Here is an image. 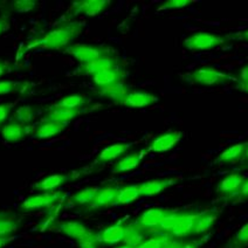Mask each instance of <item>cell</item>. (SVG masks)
I'll list each match as a JSON object with an SVG mask.
<instances>
[{
  "instance_id": "6da1fadb",
  "label": "cell",
  "mask_w": 248,
  "mask_h": 248,
  "mask_svg": "<svg viewBox=\"0 0 248 248\" xmlns=\"http://www.w3.org/2000/svg\"><path fill=\"white\" fill-rule=\"evenodd\" d=\"M84 24L78 20L64 21L50 30L41 38L35 39L28 45V49H50L66 50L73 41L82 33Z\"/></svg>"
},
{
  "instance_id": "7a4b0ae2",
  "label": "cell",
  "mask_w": 248,
  "mask_h": 248,
  "mask_svg": "<svg viewBox=\"0 0 248 248\" xmlns=\"http://www.w3.org/2000/svg\"><path fill=\"white\" fill-rule=\"evenodd\" d=\"M227 39L224 36L213 34L210 32H198L187 36L184 40L186 49L200 52V50H211L219 46H224Z\"/></svg>"
},
{
  "instance_id": "3957f363",
  "label": "cell",
  "mask_w": 248,
  "mask_h": 248,
  "mask_svg": "<svg viewBox=\"0 0 248 248\" xmlns=\"http://www.w3.org/2000/svg\"><path fill=\"white\" fill-rule=\"evenodd\" d=\"M63 192L61 191H50V192H41L35 196L28 197L21 202L20 211L24 212H31V211L46 210V208L53 207L59 200L62 199Z\"/></svg>"
},
{
  "instance_id": "277c9868",
  "label": "cell",
  "mask_w": 248,
  "mask_h": 248,
  "mask_svg": "<svg viewBox=\"0 0 248 248\" xmlns=\"http://www.w3.org/2000/svg\"><path fill=\"white\" fill-rule=\"evenodd\" d=\"M68 53L80 62L81 64H86L88 62H92L96 59L101 58V56L110 54V49L108 47L104 46H97V45H70L68 48L66 49Z\"/></svg>"
},
{
  "instance_id": "5b68a950",
  "label": "cell",
  "mask_w": 248,
  "mask_h": 248,
  "mask_svg": "<svg viewBox=\"0 0 248 248\" xmlns=\"http://www.w3.org/2000/svg\"><path fill=\"white\" fill-rule=\"evenodd\" d=\"M205 211H182L178 221L176 222L172 230L170 231L169 235L172 238L182 239L186 238V236L193 234L194 227H196L197 221L199 220L200 217L204 214Z\"/></svg>"
},
{
  "instance_id": "8992f818",
  "label": "cell",
  "mask_w": 248,
  "mask_h": 248,
  "mask_svg": "<svg viewBox=\"0 0 248 248\" xmlns=\"http://www.w3.org/2000/svg\"><path fill=\"white\" fill-rule=\"evenodd\" d=\"M190 80L193 83L202 84V86H217V84L226 83L231 80V78L226 73L218 70L214 67L205 66L191 73Z\"/></svg>"
},
{
  "instance_id": "52a82bcc",
  "label": "cell",
  "mask_w": 248,
  "mask_h": 248,
  "mask_svg": "<svg viewBox=\"0 0 248 248\" xmlns=\"http://www.w3.org/2000/svg\"><path fill=\"white\" fill-rule=\"evenodd\" d=\"M110 6L108 0H81L72 4L67 14L74 16H95L101 14Z\"/></svg>"
},
{
  "instance_id": "ba28073f",
  "label": "cell",
  "mask_w": 248,
  "mask_h": 248,
  "mask_svg": "<svg viewBox=\"0 0 248 248\" xmlns=\"http://www.w3.org/2000/svg\"><path fill=\"white\" fill-rule=\"evenodd\" d=\"M86 173V171H73V172L68 173L49 174V176L45 177L44 179L35 183L34 188L38 191H41V192H50V191H55L56 188L63 186L67 183L81 178Z\"/></svg>"
},
{
  "instance_id": "9c48e42d",
  "label": "cell",
  "mask_w": 248,
  "mask_h": 248,
  "mask_svg": "<svg viewBox=\"0 0 248 248\" xmlns=\"http://www.w3.org/2000/svg\"><path fill=\"white\" fill-rule=\"evenodd\" d=\"M120 191V185L109 184L104 185L102 187H98L96 196H95L94 200H93L88 208H90V210H101V208H107L117 205Z\"/></svg>"
},
{
  "instance_id": "30bf717a",
  "label": "cell",
  "mask_w": 248,
  "mask_h": 248,
  "mask_svg": "<svg viewBox=\"0 0 248 248\" xmlns=\"http://www.w3.org/2000/svg\"><path fill=\"white\" fill-rule=\"evenodd\" d=\"M118 66V59L116 55L114 54H107L101 56V58L96 59V60L88 62L86 64H81V67L78 68L80 74L86 75V76H95L100 73L106 72V70L117 68Z\"/></svg>"
},
{
  "instance_id": "8fae6325",
  "label": "cell",
  "mask_w": 248,
  "mask_h": 248,
  "mask_svg": "<svg viewBox=\"0 0 248 248\" xmlns=\"http://www.w3.org/2000/svg\"><path fill=\"white\" fill-rule=\"evenodd\" d=\"M170 210L164 207H151L140 214L135 221L140 230L148 231V232H156V230L162 222L164 217Z\"/></svg>"
},
{
  "instance_id": "7c38bea8",
  "label": "cell",
  "mask_w": 248,
  "mask_h": 248,
  "mask_svg": "<svg viewBox=\"0 0 248 248\" xmlns=\"http://www.w3.org/2000/svg\"><path fill=\"white\" fill-rule=\"evenodd\" d=\"M126 230H128V225L123 222H116L110 226L104 227L97 233L98 242L100 245H106V246L121 244L125 239Z\"/></svg>"
},
{
  "instance_id": "4fadbf2b",
  "label": "cell",
  "mask_w": 248,
  "mask_h": 248,
  "mask_svg": "<svg viewBox=\"0 0 248 248\" xmlns=\"http://www.w3.org/2000/svg\"><path fill=\"white\" fill-rule=\"evenodd\" d=\"M183 134L180 131H169L166 134L157 136L151 140L148 146L149 152H156V154H163L168 152L176 146L182 140Z\"/></svg>"
},
{
  "instance_id": "5bb4252c",
  "label": "cell",
  "mask_w": 248,
  "mask_h": 248,
  "mask_svg": "<svg viewBox=\"0 0 248 248\" xmlns=\"http://www.w3.org/2000/svg\"><path fill=\"white\" fill-rule=\"evenodd\" d=\"M179 177H174V178H164V179H154L148 180V182L140 183L138 184V190H140V198L142 197H154L157 194L162 193L163 191L169 188L170 186H173L178 182Z\"/></svg>"
},
{
  "instance_id": "9a60e30c",
  "label": "cell",
  "mask_w": 248,
  "mask_h": 248,
  "mask_svg": "<svg viewBox=\"0 0 248 248\" xmlns=\"http://www.w3.org/2000/svg\"><path fill=\"white\" fill-rule=\"evenodd\" d=\"M31 130H32L31 125H24V124L10 121L0 128V135L6 142L14 144V143H19L22 140H25Z\"/></svg>"
},
{
  "instance_id": "2e32d148",
  "label": "cell",
  "mask_w": 248,
  "mask_h": 248,
  "mask_svg": "<svg viewBox=\"0 0 248 248\" xmlns=\"http://www.w3.org/2000/svg\"><path fill=\"white\" fill-rule=\"evenodd\" d=\"M158 102V97L150 94L148 92H140L134 90L130 92L121 101V106L128 107V108H148Z\"/></svg>"
},
{
  "instance_id": "e0dca14e",
  "label": "cell",
  "mask_w": 248,
  "mask_h": 248,
  "mask_svg": "<svg viewBox=\"0 0 248 248\" xmlns=\"http://www.w3.org/2000/svg\"><path fill=\"white\" fill-rule=\"evenodd\" d=\"M134 145V143H115V144L108 145L98 154V156L95 159L94 164H107L112 160L123 157L129 149Z\"/></svg>"
},
{
  "instance_id": "ac0fdd59",
  "label": "cell",
  "mask_w": 248,
  "mask_h": 248,
  "mask_svg": "<svg viewBox=\"0 0 248 248\" xmlns=\"http://www.w3.org/2000/svg\"><path fill=\"white\" fill-rule=\"evenodd\" d=\"M144 158V152L143 151H134L130 154H125L123 157L115 163L111 169L112 173H125L130 172L135 169L140 168V163Z\"/></svg>"
},
{
  "instance_id": "d6986e66",
  "label": "cell",
  "mask_w": 248,
  "mask_h": 248,
  "mask_svg": "<svg viewBox=\"0 0 248 248\" xmlns=\"http://www.w3.org/2000/svg\"><path fill=\"white\" fill-rule=\"evenodd\" d=\"M86 109H66V108H58V107L52 106L42 117L41 122H47V121H53V122H60L69 124L70 121L80 116L83 114Z\"/></svg>"
},
{
  "instance_id": "ffe728a7",
  "label": "cell",
  "mask_w": 248,
  "mask_h": 248,
  "mask_svg": "<svg viewBox=\"0 0 248 248\" xmlns=\"http://www.w3.org/2000/svg\"><path fill=\"white\" fill-rule=\"evenodd\" d=\"M124 78H125V72L121 67H117V68L106 70V72L93 76V82L100 90L110 87L112 84L124 82Z\"/></svg>"
},
{
  "instance_id": "44dd1931",
  "label": "cell",
  "mask_w": 248,
  "mask_h": 248,
  "mask_svg": "<svg viewBox=\"0 0 248 248\" xmlns=\"http://www.w3.org/2000/svg\"><path fill=\"white\" fill-rule=\"evenodd\" d=\"M245 182L244 174L240 172H233L226 174V176L219 182L217 186V192L222 194V196H234L238 192L239 188L241 187L242 183Z\"/></svg>"
},
{
  "instance_id": "7402d4cb",
  "label": "cell",
  "mask_w": 248,
  "mask_h": 248,
  "mask_svg": "<svg viewBox=\"0 0 248 248\" xmlns=\"http://www.w3.org/2000/svg\"><path fill=\"white\" fill-rule=\"evenodd\" d=\"M58 230L61 233H63L64 235H67L68 238L76 240L78 242L83 240L84 238H87V236L93 233L92 231L88 230V227L83 222L78 220L61 222V224L58 225Z\"/></svg>"
},
{
  "instance_id": "603a6c76",
  "label": "cell",
  "mask_w": 248,
  "mask_h": 248,
  "mask_svg": "<svg viewBox=\"0 0 248 248\" xmlns=\"http://www.w3.org/2000/svg\"><path fill=\"white\" fill-rule=\"evenodd\" d=\"M248 142L236 143V144L227 146L220 152L218 157H217L216 163L217 164H232V163L242 160L246 152Z\"/></svg>"
},
{
  "instance_id": "cb8c5ba5",
  "label": "cell",
  "mask_w": 248,
  "mask_h": 248,
  "mask_svg": "<svg viewBox=\"0 0 248 248\" xmlns=\"http://www.w3.org/2000/svg\"><path fill=\"white\" fill-rule=\"evenodd\" d=\"M69 124L53 122V121H47V122H41L34 129V135L33 137L35 138H50L60 135L67 129Z\"/></svg>"
},
{
  "instance_id": "d4e9b609",
  "label": "cell",
  "mask_w": 248,
  "mask_h": 248,
  "mask_svg": "<svg viewBox=\"0 0 248 248\" xmlns=\"http://www.w3.org/2000/svg\"><path fill=\"white\" fill-rule=\"evenodd\" d=\"M98 93H100V95L102 97L109 98L112 102L120 104L121 101L130 93V88H129V86H126L124 82H120L116 84H112L110 87H107V88L100 89Z\"/></svg>"
},
{
  "instance_id": "484cf974",
  "label": "cell",
  "mask_w": 248,
  "mask_h": 248,
  "mask_svg": "<svg viewBox=\"0 0 248 248\" xmlns=\"http://www.w3.org/2000/svg\"><path fill=\"white\" fill-rule=\"evenodd\" d=\"M171 241H173V238L171 235L156 232V234L151 235L150 238H145L135 248H164Z\"/></svg>"
},
{
  "instance_id": "4316f807",
  "label": "cell",
  "mask_w": 248,
  "mask_h": 248,
  "mask_svg": "<svg viewBox=\"0 0 248 248\" xmlns=\"http://www.w3.org/2000/svg\"><path fill=\"white\" fill-rule=\"evenodd\" d=\"M98 191V187H86L82 190L78 191V192L73 194L69 198V202L72 204H74L75 206H84V205L92 204V202L94 200L95 196H96Z\"/></svg>"
},
{
  "instance_id": "83f0119b",
  "label": "cell",
  "mask_w": 248,
  "mask_h": 248,
  "mask_svg": "<svg viewBox=\"0 0 248 248\" xmlns=\"http://www.w3.org/2000/svg\"><path fill=\"white\" fill-rule=\"evenodd\" d=\"M218 219V212L217 211H205L204 214L197 221L196 227H194L193 234H204L208 232L211 227L213 226L214 222Z\"/></svg>"
},
{
  "instance_id": "f1b7e54d",
  "label": "cell",
  "mask_w": 248,
  "mask_h": 248,
  "mask_svg": "<svg viewBox=\"0 0 248 248\" xmlns=\"http://www.w3.org/2000/svg\"><path fill=\"white\" fill-rule=\"evenodd\" d=\"M35 114L36 111L34 107L25 104V106H21L19 107L18 109H16V111L13 112L11 121L24 124V125H30V123L33 122V120L35 118Z\"/></svg>"
},
{
  "instance_id": "f546056e",
  "label": "cell",
  "mask_w": 248,
  "mask_h": 248,
  "mask_svg": "<svg viewBox=\"0 0 248 248\" xmlns=\"http://www.w3.org/2000/svg\"><path fill=\"white\" fill-rule=\"evenodd\" d=\"M19 221L13 217L2 213L0 217V238H12V234L18 232Z\"/></svg>"
},
{
  "instance_id": "4dcf8cb0",
  "label": "cell",
  "mask_w": 248,
  "mask_h": 248,
  "mask_svg": "<svg viewBox=\"0 0 248 248\" xmlns=\"http://www.w3.org/2000/svg\"><path fill=\"white\" fill-rule=\"evenodd\" d=\"M87 103H88V100L84 95H69V96L61 98L59 102L54 104V107L66 109H82Z\"/></svg>"
},
{
  "instance_id": "1f68e13d",
  "label": "cell",
  "mask_w": 248,
  "mask_h": 248,
  "mask_svg": "<svg viewBox=\"0 0 248 248\" xmlns=\"http://www.w3.org/2000/svg\"><path fill=\"white\" fill-rule=\"evenodd\" d=\"M140 198V190H138V184L124 186V187H121L120 194H118L117 204L120 205L130 204V202H135V200Z\"/></svg>"
},
{
  "instance_id": "d6a6232c",
  "label": "cell",
  "mask_w": 248,
  "mask_h": 248,
  "mask_svg": "<svg viewBox=\"0 0 248 248\" xmlns=\"http://www.w3.org/2000/svg\"><path fill=\"white\" fill-rule=\"evenodd\" d=\"M143 232H144V231L140 230L135 222L134 224H129L128 230H126L125 239H124L123 244L136 247L137 245H140V242L145 239V235L143 234Z\"/></svg>"
},
{
  "instance_id": "836d02e7",
  "label": "cell",
  "mask_w": 248,
  "mask_h": 248,
  "mask_svg": "<svg viewBox=\"0 0 248 248\" xmlns=\"http://www.w3.org/2000/svg\"><path fill=\"white\" fill-rule=\"evenodd\" d=\"M248 246V221L235 233L230 241V248H245Z\"/></svg>"
},
{
  "instance_id": "e575fe53",
  "label": "cell",
  "mask_w": 248,
  "mask_h": 248,
  "mask_svg": "<svg viewBox=\"0 0 248 248\" xmlns=\"http://www.w3.org/2000/svg\"><path fill=\"white\" fill-rule=\"evenodd\" d=\"M25 86H26V83L20 82V81H0V96L21 92V90H24Z\"/></svg>"
},
{
  "instance_id": "d590c367",
  "label": "cell",
  "mask_w": 248,
  "mask_h": 248,
  "mask_svg": "<svg viewBox=\"0 0 248 248\" xmlns=\"http://www.w3.org/2000/svg\"><path fill=\"white\" fill-rule=\"evenodd\" d=\"M12 10L16 13H27L34 10L38 5V2L33 1V0H18V1H13Z\"/></svg>"
},
{
  "instance_id": "8d00e7d4",
  "label": "cell",
  "mask_w": 248,
  "mask_h": 248,
  "mask_svg": "<svg viewBox=\"0 0 248 248\" xmlns=\"http://www.w3.org/2000/svg\"><path fill=\"white\" fill-rule=\"evenodd\" d=\"M191 4H192V1H190V0H169V1H164L160 5L158 11L178 10V8H184Z\"/></svg>"
},
{
  "instance_id": "74e56055",
  "label": "cell",
  "mask_w": 248,
  "mask_h": 248,
  "mask_svg": "<svg viewBox=\"0 0 248 248\" xmlns=\"http://www.w3.org/2000/svg\"><path fill=\"white\" fill-rule=\"evenodd\" d=\"M100 246V242H98L97 233H92L87 238H84L83 240L78 242V247L80 248H98Z\"/></svg>"
},
{
  "instance_id": "f35d334b",
  "label": "cell",
  "mask_w": 248,
  "mask_h": 248,
  "mask_svg": "<svg viewBox=\"0 0 248 248\" xmlns=\"http://www.w3.org/2000/svg\"><path fill=\"white\" fill-rule=\"evenodd\" d=\"M11 111H12V104L2 103L0 104V125L7 121L8 116H10Z\"/></svg>"
},
{
  "instance_id": "ab89813d",
  "label": "cell",
  "mask_w": 248,
  "mask_h": 248,
  "mask_svg": "<svg viewBox=\"0 0 248 248\" xmlns=\"http://www.w3.org/2000/svg\"><path fill=\"white\" fill-rule=\"evenodd\" d=\"M233 197H235L236 199H248V179H245L241 187Z\"/></svg>"
},
{
  "instance_id": "60d3db41",
  "label": "cell",
  "mask_w": 248,
  "mask_h": 248,
  "mask_svg": "<svg viewBox=\"0 0 248 248\" xmlns=\"http://www.w3.org/2000/svg\"><path fill=\"white\" fill-rule=\"evenodd\" d=\"M239 83H248V66L244 67L239 73Z\"/></svg>"
},
{
  "instance_id": "b9f144b4",
  "label": "cell",
  "mask_w": 248,
  "mask_h": 248,
  "mask_svg": "<svg viewBox=\"0 0 248 248\" xmlns=\"http://www.w3.org/2000/svg\"><path fill=\"white\" fill-rule=\"evenodd\" d=\"M11 27V22L7 20V19H0V35L2 33H5L6 31L10 30Z\"/></svg>"
},
{
  "instance_id": "7bdbcfd3",
  "label": "cell",
  "mask_w": 248,
  "mask_h": 248,
  "mask_svg": "<svg viewBox=\"0 0 248 248\" xmlns=\"http://www.w3.org/2000/svg\"><path fill=\"white\" fill-rule=\"evenodd\" d=\"M8 70H10V64L7 62L0 60V76L6 74Z\"/></svg>"
},
{
  "instance_id": "ee69618b",
  "label": "cell",
  "mask_w": 248,
  "mask_h": 248,
  "mask_svg": "<svg viewBox=\"0 0 248 248\" xmlns=\"http://www.w3.org/2000/svg\"><path fill=\"white\" fill-rule=\"evenodd\" d=\"M182 245H183L182 242H179V241H177V240H173V241H171L169 245H166L164 248H179L180 246H182Z\"/></svg>"
},
{
  "instance_id": "f6af8a7d",
  "label": "cell",
  "mask_w": 248,
  "mask_h": 248,
  "mask_svg": "<svg viewBox=\"0 0 248 248\" xmlns=\"http://www.w3.org/2000/svg\"><path fill=\"white\" fill-rule=\"evenodd\" d=\"M13 238H0V248H4Z\"/></svg>"
},
{
  "instance_id": "bcb514c9",
  "label": "cell",
  "mask_w": 248,
  "mask_h": 248,
  "mask_svg": "<svg viewBox=\"0 0 248 248\" xmlns=\"http://www.w3.org/2000/svg\"><path fill=\"white\" fill-rule=\"evenodd\" d=\"M179 248H199L198 245L194 244V242H188V244H183Z\"/></svg>"
},
{
  "instance_id": "7dc6e473",
  "label": "cell",
  "mask_w": 248,
  "mask_h": 248,
  "mask_svg": "<svg viewBox=\"0 0 248 248\" xmlns=\"http://www.w3.org/2000/svg\"><path fill=\"white\" fill-rule=\"evenodd\" d=\"M239 39H241V40H244V41H248V30L241 32L240 34H239Z\"/></svg>"
},
{
  "instance_id": "c3c4849f",
  "label": "cell",
  "mask_w": 248,
  "mask_h": 248,
  "mask_svg": "<svg viewBox=\"0 0 248 248\" xmlns=\"http://www.w3.org/2000/svg\"><path fill=\"white\" fill-rule=\"evenodd\" d=\"M239 88L244 93H247L248 94V83H239Z\"/></svg>"
},
{
  "instance_id": "681fc988",
  "label": "cell",
  "mask_w": 248,
  "mask_h": 248,
  "mask_svg": "<svg viewBox=\"0 0 248 248\" xmlns=\"http://www.w3.org/2000/svg\"><path fill=\"white\" fill-rule=\"evenodd\" d=\"M242 162H244L245 164H248V145H247L246 152H245V156H244V158H242Z\"/></svg>"
},
{
  "instance_id": "f907efd6",
  "label": "cell",
  "mask_w": 248,
  "mask_h": 248,
  "mask_svg": "<svg viewBox=\"0 0 248 248\" xmlns=\"http://www.w3.org/2000/svg\"><path fill=\"white\" fill-rule=\"evenodd\" d=\"M116 248H135V247L130 246V245H122V246H118Z\"/></svg>"
},
{
  "instance_id": "816d5d0a",
  "label": "cell",
  "mask_w": 248,
  "mask_h": 248,
  "mask_svg": "<svg viewBox=\"0 0 248 248\" xmlns=\"http://www.w3.org/2000/svg\"><path fill=\"white\" fill-rule=\"evenodd\" d=\"M2 216V213H0V217H1Z\"/></svg>"
}]
</instances>
